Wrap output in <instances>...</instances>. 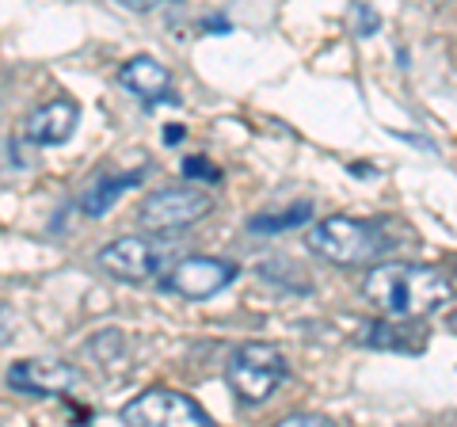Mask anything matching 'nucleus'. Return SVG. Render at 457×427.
<instances>
[{
    "label": "nucleus",
    "instance_id": "16",
    "mask_svg": "<svg viewBox=\"0 0 457 427\" xmlns=\"http://www.w3.org/2000/svg\"><path fill=\"white\" fill-rule=\"evenodd\" d=\"M354 16H359V27H354V31H359L362 38H366V35H374V31H378V27H381V20H378V16H374V12H370V8H362V4H359V8H354Z\"/></svg>",
    "mask_w": 457,
    "mask_h": 427
},
{
    "label": "nucleus",
    "instance_id": "14",
    "mask_svg": "<svg viewBox=\"0 0 457 427\" xmlns=\"http://www.w3.org/2000/svg\"><path fill=\"white\" fill-rule=\"evenodd\" d=\"M96 355H107V359H119L122 355V332L119 329H107V332H99L92 344H88Z\"/></svg>",
    "mask_w": 457,
    "mask_h": 427
},
{
    "label": "nucleus",
    "instance_id": "18",
    "mask_svg": "<svg viewBox=\"0 0 457 427\" xmlns=\"http://www.w3.org/2000/svg\"><path fill=\"white\" fill-rule=\"evenodd\" d=\"M122 8H130V12H153V8H161V4H176V0H119Z\"/></svg>",
    "mask_w": 457,
    "mask_h": 427
},
{
    "label": "nucleus",
    "instance_id": "15",
    "mask_svg": "<svg viewBox=\"0 0 457 427\" xmlns=\"http://www.w3.org/2000/svg\"><path fill=\"white\" fill-rule=\"evenodd\" d=\"M183 176H187V180L206 176V183H218V180H221V172L206 161V156H187V161H183Z\"/></svg>",
    "mask_w": 457,
    "mask_h": 427
},
{
    "label": "nucleus",
    "instance_id": "3",
    "mask_svg": "<svg viewBox=\"0 0 457 427\" xmlns=\"http://www.w3.org/2000/svg\"><path fill=\"white\" fill-rule=\"evenodd\" d=\"M286 374H290V363H286V355L275 344H260V339H252V344H240L233 351V359H228V366H225L228 386H233V393L245 405L267 401V397L286 381Z\"/></svg>",
    "mask_w": 457,
    "mask_h": 427
},
{
    "label": "nucleus",
    "instance_id": "7",
    "mask_svg": "<svg viewBox=\"0 0 457 427\" xmlns=\"http://www.w3.org/2000/svg\"><path fill=\"white\" fill-rule=\"evenodd\" d=\"M233 282H237V264L218 260V255H187V260L171 264L164 275V287L179 297H191V302L221 294Z\"/></svg>",
    "mask_w": 457,
    "mask_h": 427
},
{
    "label": "nucleus",
    "instance_id": "10",
    "mask_svg": "<svg viewBox=\"0 0 457 427\" xmlns=\"http://www.w3.org/2000/svg\"><path fill=\"white\" fill-rule=\"evenodd\" d=\"M119 84L130 96H137L141 104H161V99H168L171 92V77H168V69L156 62V58H130L122 69H119Z\"/></svg>",
    "mask_w": 457,
    "mask_h": 427
},
{
    "label": "nucleus",
    "instance_id": "6",
    "mask_svg": "<svg viewBox=\"0 0 457 427\" xmlns=\"http://www.w3.org/2000/svg\"><path fill=\"white\" fill-rule=\"evenodd\" d=\"M210 206H213L210 195L198 188H164V191H153L137 206V225L149 233H179L187 225L203 222Z\"/></svg>",
    "mask_w": 457,
    "mask_h": 427
},
{
    "label": "nucleus",
    "instance_id": "13",
    "mask_svg": "<svg viewBox=\"0 0 457 427\" xmlns=\"http://www.w3.org/2000/svg\"><path fill=\"white\" fill-rule=\"evenodd\" d=\"M396 332L400 329H393V324H370V332L362 339L370 347H411V339H400Z\"/></svg>",
    "mask_w": 457,
    "mask_h": 427
},
{
    "label": "nucleus",
    "instance_id": "20",
    "mask_svg": "<svg viewBox=\"0 0 457 427\" xmlns=\"http://www.w3.org/2000/svg\"><path fill=\"white\" fill-rule=\"evenodd\" d=\"M179 138H183L179 126H171V130H164V141H179Z\"/></svg>",
    "mask_w": 457,
    "mask_h": 427
},
{
    "label": "nucleus",
    "instance_id": "11",
    "mask_svg": "<svg viewBox=\"0 0 457 427\" xmlns=\"http://www.w3.org/2000/svg\"><path fill=\"white\" fill-rule=\"evenodd\" d=\"M137 183H141L137 172H126V176H99V180H92L88 188H84L80 210L88 214V218H104V214L114 210V203H119L126 191H134Z\"/></svg>",
    "mask_w": 457,
    "mask_h": 427
},
{
    "label": "nucleus",
    "instance_id": "17",
    "mask_svg": "<svg viewBox=\"0 0 457 427\" xmlns=\"http://www.w3.org/2000/svg\"><path fill=\"white\" fill-rule=\"evenodd\" d=\"M12 332H16V313H12L4 302H0V347L12 339Z\"/></svg>",
    "mask_w": 457,
    "mask_h": 427
},
{
    "label": "nucleus",
    "instance_id": "9",
    "mask_svg": "<svg viewBox=\"0 0 457 427\" xmlns=\"http://www.w3.org/2000/svg\"><path fill=\"white\" fill-rule=\"evenodd\" d=\"M77 119H80V107L73 104V99H50V104L35 107L31 115H27L23 122V138L31 141V146H62V141L73 138L77 130Z\"/></svg>",
    "mask_w": 457,
    "mask_h": 427
},
{
    "label": "nucleus",
    "instance_id": "2",
    "mask_svg": "<svg viewBox=\"0 0 457 427\" xmlns=\"http://www.w3.org/2000/svg\"><path fill=\"white\" fill-rule=\"evenodd\" d=\"M309 252H317L320 260L339 264V267H362V264H378L385 252L393 248V240L385 237V230L378 222L366 218H320L305 237Z\"/></svg>",
    "mask_w": 457,
    "mask_h": 427
},
{
    "label": "nucleus",
    "instance_id": "5",
    "mask_svg": "<svg viewBox=\"0 0 457 427\" xmlns=\"http://www.w3.org/2000/svg\"><path fill=\"white\" fill-rule=\"evenodd\" d=\"M119 416L130 427H210V416L198 408V401L164 386L137 393L130 405H122Z\"/></svg>",
    "mask_w": 457,
    "mask_h": 427
},
{
    "label": "nucleus",
    "instance_id": "1",
    "mask_svg": "<svg viewBox=\"0 0 457 427\" xmlns=\"http://www.w3.org/2000/svg\"><path fill=\"white\" fill-rule=\"evenodd\" d=\"M362 294L393 321L431 317L453 297L450 279L427 264H374L362 282Z\"/></svg>",
    "mask_w": 457,
    "mask_h": 427
},
{
    "label": "nucleus",
    "instance_id": "8",
    "mask_svg": "<svg viewBox=\"0 0 457 427\" xmlns=\"http://www.w3.org/2000/svg\"><path fill=\"white\" fill-rule=\"evenodd\" d=\"M8 386L27 397H62L80 386V370L57 359H23L8 366Z\"/></svg>",
    "mask_w": 457,
    "mask_h": 427
},
{
    "label": "nucleus",
    "instance_id": "12",
    "mask_svg": "<svg viewBox=\"0 0 457 427\" xmlns=\"http://www.w3.org/2000/svg\"><path fill=\"white\" fill-rule=\"evenodd\" d=\"M312 218V206L309 203H294L286 210H275V214H255V218L248 222L252 233H286V230H297V225H305Z\"/></svg>",
    "mask_w": 457,
    "mask_h": 427
},
{
    "label": "nucleus",
    "instance_id": "19",
    "mask_svg": "<svg viewBox=\"0 0 457 427\" xmlns=\"http://www.w3.org/2000/svg\"><path fill=\"white\" fill-rule=\"evenodd\" d=\"M282 423H286V427H328L324 416H286Z\"/></svg>",
    "mask_w": 457,
    "mask_h": 427
},
{
    "label": "nucleus",
    "instance_id": "4",
    "mask_svg": "<svg viewBox=\"0 0 457 427\" xmlns=\"http://www.w3.org/2000/svg\"><path fill=\"white\" fill-rule=\"evenodd\" d=\"M96 264L104 267L111 279L122 282H149L156 275H164L176 264V240L161 237H119L107 248H99Z\"/></svg>",
    "mask_w": 457,
    "mask_h": 427
}]
</instances>
